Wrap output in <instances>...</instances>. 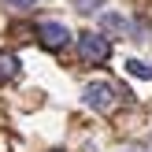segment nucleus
Masks as SVG:
<instances>
[{"instance_id": "f257e3e1", "label": "nucleus", "mask_w": 152, "mask_h": 152, "mask_svg": "<svg viewBox=\"0 0 152 152\" xmlns=\"http://www.w3.org/2000/svg\"><path fill=\"white\" fill-rule=\"evenodd\" d=\"M78 52L89 63H104L108 52H111V45H108V37H100V34H78Z\"/></svg>"}, {"instance_id": "f03ea898", "label": "nucleus", "mask_w": 152, "mask_h": 152, "mask_svg": "<svg viewBox=\"0 0 152 152\" xmlns=\"http://www.w3.org/2000/svg\"><path fill=\"white\" fill-rule=\"evenodd\" d=\"M86 104L93 111H111L115 108V89H111L108 82H89L86 86Z\"/></svg>"}, {"instance_id": "7ed1b4c3", "label": "nucleus", "mask_w": 152, "mask_h": 152, "mask_svg": "<svg viewBox=\"0 0 152 152\" xmlns=\"http://www.w3.org/2000/svg\"><path fill=\"white\" fill-rule=\"evenodd\" d=\"M37 37H41L45 48H63V45L71 41V30H67L63 22H41V26H37Z\"/></svg>"}, {"instance_id": "20e7f679", "label": "nucleus", "mask_w": 152, "mask_h": 152, "mask_svg": "<svg viewBox=\"0 0 152 152\" xmlns=\"http://www.w3.org/2000/svg\"><path fill=\"white\" fill-rule=\"evenodd\" d=\"M100 30H104V34H115V37H126V34H130V22H126L123 15L108 11V15H100Z\"/></svg>"}, {"instance_id": "39448f33", "label": "nucleus", "mask_w": 152, "mask_h": 152, "mask_svg": "<svg viewBox=\"0 0 152 152\" xmlns=\"http://www.w3.org/2000/svg\"><path fill=\"white\" fill-rule=\"evenodd\" d=\"M126 71H130L134 78H145V82H152V63H145V59H126Z\"/></svg>"}, {"instance_id": "423d86ee", "label": "nucleus", "mask_w": 152, "mask_h": 152, "mask_svg": "<svg viewBox=\"0 0 152 152\" xmlns=\"http://www.w3.org/2000/svg\"><path fill=\"white\" fill-rule=\"evenodd\" d=\"M19 74V59L11 52H0V78H15Z\"/></svg>"}, {"instance_id": "0eeeda50", "label": "nucleus", "mask_w": 152, "mask_h": 152, "mask_svg": "<svg viewBox=\"0 0 152 152\" xmlns=\"http://www.w3.org/2000/svg\"><path fill=\"white\" fill-rule=\"evenodd\" d=\"M74 7L78 11H93V7H100V0H74Z\"/></svg>"}, {"instance_id": "6e6552de", "label": "nucleus", "mask_w": 152, "mask_h": 152, "mask_svg": "<svg viewBox=\"0 0 152 152\" xmlns=\"http://www.w3.org/2000/svg\"><path fill=\"white\" fill-rule=\"evenodd\" d=\"M11 7H19V11H26V7H34V0H7Z\"/></svg>"}]
</instances>
